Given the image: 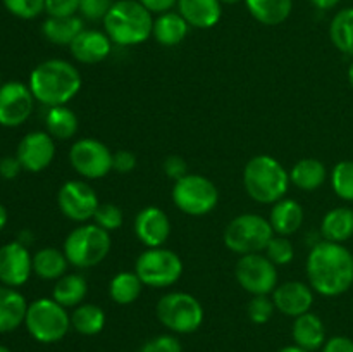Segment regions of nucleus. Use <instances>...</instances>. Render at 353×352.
<instances>
[{
    "mask_svg": "<svg viewBox=\"0 0 353 352\" xmlns=\"http://www.w3.org/2000/svg\"><path fill=\"white\" fill-rule=\"evenodd\" d=\"M33 273V257L19 240L0 247V282L7 286H21Z\"/></svg>",
    "mask_w": 353,
    "mask_h": 352,
    "instance_id": "2eb2a0df",
    "label": "nucleus"
},
{
    "mask_svg": "<svg viewBox=\"0 0 353 352\" xmlns=\"http://www.w3.org/2000/svg\"><path fill=\"white\" fill-rule=\"evenodd\" d=\"M105 313L102 307L95 304H79L71 314V326L86 337L99 335L105 326Z\"/></svg>",
    "mask_w": 353,
    "mask_h": 352,
    "instance_id": "7c9ffc66",
    "label": "nucleus"
},
{
    "mask_svg": "<svg viewBox=\"0 0 353 352\" xmlns=\"http://www.w3.org/2000/svg\"><path fill=\"white\" fill-rule=\"evenodd\" d=\"M190 24L186 23L185 17L179 12H164L159 14L157 19L154 21V35L155 40L164 47H174L179 45L188 35Z\"/></svg>",
    "mask_w": 353,
    "mask_h": 352,
    "instance_id": "a878e982",
    "label": "nucleus"
},
{
    "mask_svg": "<svg viewBox=\"0 0 353 352\" xmlns=\"http://www.w3.org/2000/svg\"><path fill=\"white\" fill-rule=\"evenodd\" d=\"M248 12L265 26L285 23L293 9V0H245Z\"/></svg>",
    "mask_w": 353,
    "mask_h": 352,
    "instance_id": "bb28decb",
    "label": "nucleus"
},
{
    "mask_svg": "<svg viewBox=\"0 0 353 352\" xmlns=\"http://www.w3.org/2000/svg\"><path fill=\"white\" fill-rule=\"evenodd\" d=\"M330 37L334 47L347 55H353V7L341 9L330 24Z\"/></svg>",
    "mask_w": 353,
    "mask_h": 352,
    "instance_id": "72a5a7b5",
    "label": "nucleus"
},
{
    "mask_svg": "<svg viewBox=\"0 0 353 352\" xmlns=\"http://www.w3.org/2000/svg\"><path fill=\"white\" fill-rule=\"evenodd\" d=\"M276 352H309V351L299 347V345H286V347L279 349V351H276Z\"/></svg>",
    "mask_w": 353,
    "mask_h": 352,
    "instance_id": "8fccbe9b",
    "label": "nucleus"
},
{
    "mask_svg": "<svg viewBox=\"0 0 353 352\" xmlns=\"http://www.w3.org/2000/svg\"><path fill=\"white\" fill-rule=\"evenodd\" d=\"M28 304L23 293L12 286H0V333H9L26 320Z\"/></svg>",
    "mask_w": 353,
    "mask_h": 352,
    "instance_id": "4be33fe9",
    "label": "nucleus"
},
{
    "mask_svg": "<svg viewBox=\"0 0 353 352\" xmlns=\"http://www.w3.org/2000/svg\"><path fill=\"white\" fill-rule=\"evenodd\" d=\"M72 57L81 64H97L109 57L112 50V40L105 31L83 30L69 45Z\"/></svg>",
    "mask_w": 353,
    "mask_h": 352,
    "instance_id": "6ab92c4d",
    "label": "nucleus"
},
{
    "mask_svg": "<svg viewBox=\"0 0 353 352\" xmlns=\"http://www.w3.org/2000/svg\"><path fill=\"white\" fill-rule=\"evenodd\" d=\"M103 30L112 43L133 47L150 38L154 31V17L138 0H116L103 17Z\"/></svg>",
    "mask_w": 353,
    "mask_h": 352,
    "instance_id": "7ed1b4c3",
    "label": "nucleus"
},
{
    "mask_svg": "<svg viewBox=\"0 0 353 352\" xmlns=\"http://www.w3.org/2000/svg\"><path fill=\"white\" fill-rule=\"evenodd\" d=\"M172 202L181 213L188 216H205L219 204V190L202 175L188 173L172 186Z\"/></svg>",
    "mask_w": 353,
    "mask_h": 352,
    "instance_id": "1a4fd4ad",
    "label": "nucleus"
},
{
    "mask_svg": "<svg viewBox=\"0 0 353 352\" xmlns=\"http://www.w3.org/2000/svg\"><path fill=\"white\" fill-rule=\"evenodd\" d=\"M309 2L312 3L314 7H317V9L330 10V9H333V7H336L341 0H309Z\"/></svg>",
    "mask_w": 353,
    "mask_h": 352,
    "instance_id": "09e8293b",
    "label": "nucleus"
},
{
    "mask_svg": "<svg viewBox=\"0 0 353 352\" xmlns=\"http://www.w3.org/2000/svg\"><path fill=\"white\" fill-rule=\"evenodd\" d=\"M48 17H71L79 12V0H45Z\"/></svg>",
    "mask_w": 353,
    "mask_h": 352,
    "instance_id": "79ce46f5",
    "label": "nucleus"
},
{
    "mask_svg": "<svg viewBox=\"0 0 353 352\" xmlns=\"http://www.w3.org/2000/svg\"><path fill=\"white\" fill-rule=\"evenodd\" d=\"M155 313L169 331L178 335H188L199 330L205 316L200 300L186 292H169L162 295Z\"/></svg>",
    "mask_w": 353,
    "mask_h": 352,
    "instance_id": "6e6552de",
    "label": "nucleus"
},
{
    "mask_svg": "<svg viewBox=\"0 0 353 352\" xmlns=\"http://www.w3.org/2000/svg\"><path fill=\"white\" fill-rule=\"evenodd\" d=\"M292 335L295 345L309 352L319 351L326 344V326H324L323 320L310 311L295 317Z\"/></svg>",
    "mask_w": 353,
    "mask_h": 352,
    "instance_id": "412c9836",
    "label": "nucleus"
},
{
    "mask_svg": "<svg viewBox=\"0 0 353 352\" xmlns=\"http://www.w3.org/2000/svg\"><path fill=\"white\" fill-rule=\"evenodd\" d=\"M69 161L79 176L100 179L112 171V152L103 141L95 138H81L69 150Z\"/></svg>",
    "mask_w": 353,
    "mask_h": 352,
    "instance_id": "f8f14e48",
    "label": "nucleus"
},
{
    "mask_svg": "<svg viewBox=\"0 0 353 352\" xmlns=\"http://www.w3.org/2000/svg\"><path fill=\"white\" fill-rule=\"evenodd\" d=\"M68 257L64 251L54 247L40 248L33 255V273L41 280H59L68 271Z\"/></svg>",
    "mask_w": 353,
    "mask_h": 352,
    "instance_id": "c756f323",
    "label": "nucleus"
},
{
    "mask_svg": "<svg viewBox=\"0 0 353 352\" xmlns=\"http://www.w3.org/2000/svg\"><path fill=\"white\" fill-rule=\"evenodd\" d=\"M114 2L116 0H79V14L88 21H103Z\"/></svg>",
    "mask_w": 353,
    "mask_h": 352,
    "instance_id": "ea45409f",
    "label": "nucleus"
},
{
    "mask_svg": "<svg viewBox=\"0 0 353 352\" xmlns=\"http://www.w3.org/2000/svg\"><path fill=\"white\" fill-rule=\"evenodd\" d=\"M321 235L324 240L343 244L353 237V209L350 207H334L321 223Z\"/></svg>",
    "mask_w": 353,
    "mask_h": 352,
    "instance_id": "b1692460",
    "label": "nucleus"
},
{
    "mask_svg": "<svg viewBox=\"0 0 353 352\" xmlns=\"http://www.w3.org/2000/svg\"><path fill=\"white\" fill-rule=\"evenodd\" d=\"M6 224H7V211H6V207L0 204V231L3 230V226H6Z\"/></svg>",
    "mask_w": 353,
    "mask_h": 352,
    "instance_id": "3c124183",
    "label": "nucleus"
},
{
    "mask_svg": "<svg viewBox=\"0 0 353 352\" xmlns=\"http://www.w3.org/2000/svg\"><path fill=\"white\" fill-rule=\"evenodd\" d=\"M331 185L340 199L353 202V161H341L331 171Z\"/></svg>",
    "mask_w": 353,
    "mask_h": 352,
    "instance_id": "f704fd0d",
    "label": "nucleus"
},
{
    "mask_svg": "<svg viewBox=\"0 0 353 352\" xmlns=\"http://www.w3.org/2000/svg\"><path fill=\"white\" fill-rule=\"evenodd\" d=\"M221 3H228V6H233V3H238L241 2V0H219Z\"/></svg>",
    "mask_w": 353,
    "mask_h": 352,
    "instance_id": "864d4df0",
    "label": "nucleus"
},
{
    "mask_svg": "<svg viewBox=\"0 0 353 352\" xmlns=\"http://www.w3.org/2000/svg\"><path fill=\"white\" fill-rule=\"evenodd\" d=\"M141 289H143V283L138 278L137 273L121 271L110 280L109 293L114 302L121 304V306H128V304H133L140 297Z\"/></svg>",
    "mask_w": 353,
    "mask_h": 352,
    "instance_id": "473e14b6",
    "label": "nucleus"
},
{
    "mask_svg": "<svg viewBox=\"0 0 353 352\" xmlns=\"http://www.w3.org/2000/svg\"><path fill=\"white\" fill-rule=\"evenodd\" d=\"M140 352H183L181 342L174 335H157L141 345Z\"/></svg>",
    "mask_w": 353,
    "mask_h": 352,
    "instance_id": "a19ab883",
    "label": "nucleus"
},
{
    "mask_svg": "<svg viewBox=\"0 0 353 352\" xmlns=\"http://www.w3.org/2000/svg\"><path fill=\"white\" fill-rule=\"evenodd\" d=\"M137 168V155L130 150H117L112 154V169L117 173H131Z\"/></svg>",
    "mask_w": 353,
    "mask_h": 352,
    "instance_id": "c03bdc74",
    "label": "nucleus"
},
{
    "mask_svg": "<svg viewBox=\"0 0 353 352\" xmlns=\"http://www.w3.org/2000/svg\"><path fill=\"white\" fill-rule=\"evenodd\" d=\"M178 9L186 23L199 30L214 28L223 16L219 0H178Z\"/></svg>",
    "mask_w": 353,
    "mask_h": 352,
    "instance_id": "aec40b11",
    "label": "nucleus"
},
{
    "mask_svg": "<svg viewBox=\"0 0 353 352\" xmlns=\"http://www.w3.org/2000/svg\"><path fill=\"white\" fill-rule=\"evenodd\" d=\"M110 240L109 231L99 224H81L74 228L64 240V254L69 264L79 269H88L100 264L109 255Z\"/></svg>",
    "mask_w": 353,
    "mask_h": 352,
    "instance_id": "39448f33",
    "label": "nucleus"
},
{
    "mask_svg": "<svg viewBox=\"0 0 353 352\" xmlns=\"http://www.w3.org/2000/svg\"><path fill=\"white\" fill-rule=\"evenodd\" d=\"M134 273L145 286L164 289L174 285L181 278L183 261L171 248L152 247L138 255Z\"/></svg>",
    "mask_w": 353,
    "mask_h": 352,
    "instance_id": "9d476101",
    "label": "nucleus"
},
{
    "mask_svg": "<svg viewBox=\"0 0 353 352\" xmlns=\"http://www.w3.org/2000/svg\"><path fill=\"white\" fill-rule=\"evenodd\" d=\"M305 268L309 285L319 295L338 297L353 285V254L343 244H314Z\"/></svg>",
    "mask_w": 353,
    "mask_h": 352,
    "instance_id": "f257e3e1",
    "label": "nucleus"
},
{
    "mask_svg": "<svg viewBox=\"0 0 353 352\" xmlns=\"http://www.w3.org/2000/svg\"><path fill=\"white\" fill-rule=\"evenodd\" d=\"M93 219H95V224L110 233L123 224V211L116 204H100Z\"/></svg>",
    "mask_w": 353,
    "mask_h": 352,
    "instance_id": "58836bf2",
    "label": "nucleus"
},
{
    "mask_svg": "<svg viewBox=\"0 0 353 352\" xmlns=\"http://www.w3.org/2000/svg\"><path fill=\"white\" fill-rule=\"evenodd\" d=\"M327 178V169L319 159L305 157L295 162V166L290 171V179L296 188L303 190V192H314V190L321 188L323 183Z\"/></svg>",
    "mask_w": 353,
    "mask_h": 352,
    "instance_id": "393cba45",
    "label": "nucleus"
},
{
    "mask_svg": "<svg viewBox=\"0 0 353 352\" xmlns=\"http://www.w3.org/2000/svg\"><path fill=\"white\" fill-rule=\"evenodd\" d=\"M274 302L268 295H254L250 302H248L247 313L252 323L264 324L271 320L272 314H274Z\"/></svg>",
    "mask_w": 353,
    "mask_h": 352,
    "instance_id": "4c0bfd02",
    "label": "nucleus"
},
{
    "mask_svg": "<svg viewBox=\"0 0 353 352\" xmlns=\"http://www.w3.org/2000/svg\"><path fill=\"white\" fill-rule=\"evenodd\" d=\"M272 302L281 314L299 317L309 313L314 304L312 286L303 282H286L272 292Z\"/></svg>",
    "mask_w": 353,
    "mask_h": 352,
    "instance_id": "a211bd4d",
    "label": "nucleus"
},
{
    "mask_svg": "<svg viewBox=\"0 0 353 352\" xmlns=\"http://www.w3.org/2000/svg\"><path fill=\"white\" fill-rule=\"evenodd\" d=\"M16 157L23 169L30 173H40L52 164L55 157L54 138L45 131H31L17 145Z\"/></svg>",
    "mask_w": 353,
    "mask_h": 352,
    "instance_id": "dca6fc26",
    "label": "nucleus"
},
{
    "mask_svg": "<svg viewBox=\"0 0 353 352\" xmlns=\"http://www.w3.org/2000/svg\"><path fill=\"white\" fill-rule=\"evenodd\" d=\"M323 352H353V340L343 335L331 337L323 345Z\"/></svg>",
    "mask_w": 353,
    "mask_h": 352,
    "instance_id": "49530a36",
    "label": "nucleus"
},
{
    "mask_svg": "<svg viewBox=\"0 0 353 352\" xmlns=\"http://www.w3.org/2000/svg\"><path fill=\"white\" fill-rule=\"evenodd\" d=\"M162 169H164L165 175L171 179H174V182H178L183 176L188 175V164H186L185 159L179 157V155H169V157H165Z\"/></svg>",
    "mask_w": 353,
    "mask_h": 352,
    "instance_id": "37998d69",
    "label": "nucleus"
},
{
    "mask_svg": "<svg viewBox=\"0 0 353 352\" xmlns=\"http://www.w3.org/2000/svg\"><path fill=\"white\" fill-rule=\"evenodd\" d=\"M0 86H2V83H0Z\"/></svg>",
    "mask_w": 353,
    "mask_h": 352,
    "instance_id": "6e6d98bb",
    "label": "nucleus"
},
{
    "mask_svg": "<svg viewBox=\"0 0 353 352\" xmlns=\"http://www.w3.org/2000/svg\"><path fill=\"white\" fill-rule=\"evenodd\" d=\"M134 235L147 248L162 247L171 235V221L161 207L148 206L134 217Z\"/></svg>",
    "mask_w": 353,
    "mask_h": 352,
    "instance_id": "f3484780",
    "label": "nucleus"
},
{
    "mask_svg": "<svg viewBox=\"0 0 353 352\" xmlns=\"http://www.w3.org/2000/svg\"><path fill=\"white\" fill-rule=\"evenodd\" d=\"M81 72L64 59L40 62L30 75V90L34 100L47 107L65 106L81 90Z\"/></svg>",
    "mask_w": 353,
    "mask_h": 352,
    "instance_id": "f03ea898",
    "label": "nucleus"
},
{
    "mask_svg": "<svg viewBox=\"0 0 353 352\" xmlns=\"http://www.w3.org/2000/svg\"><path fill=\"white\" fill-rule=\"evenodd\" d=\"M34 109V97L30 86L9 81L0 86V124L6 128L21 126Z\"/></svg>",
    "mask_w": 353,
    "mask_h": 352,
    "instance_id": "4468645a",
    "label": "nucleus"
},
{
    "mask_svg": "<svg viewBox=\"0 0 353 352\" xmlns=\"http://www.w3.org/2000/svg\"><path fill=\"white\" fill-rule=\"evenodd\" d=\"M3 6L19 19H34L45 10V0H3Z\"/></svg>",
    "mask_w": 353,
    "mask_h": 352,
    "instance_id": "e433bc0d",
    "label": "nucleus"
},
{
    "mask_svg": "<svg viewBox=\"0 0 353 352\" xmlns=\"http://www.w3.org/2000/svg\"><path fill=\"white\" fill-rule=\"evenodd\" d=\"M290 173L272 155H255L243 169V185L250 199L261 204H276L290 188Z\"/></svg>",
    "mask_w": 353,
    "mask_h": 352,
    "instance_id": "20e7f679",
    "label": "nucleus"
},
{
    "mask_svg": "<svg viewBox=\"0 0 353 352\" xmlns=\"http://www.w3.org/2000/svg\"><path fill=\"white\" fill-rule=\"evenodd\" d=\"M23 166H21L19 159L16 155H7V157L0 159V176L3 179H14L21 173Z\"/></svg>",
    "mask_w": 353,
    "mask_h": 352,
    "instance_id": "a18cd8bd",
    "label": "nucleus"
},
{
    "mask_svg": "<svg viewBox=\"0 0 353 352\" xmlns=\"http://www.w3.org/2000/svg\"><path fill=\"white\" fill-rule=\"evenodd\" d=\"M45 124H47V131L52 138L68 140V138L74 137L78 131V116L74 114V110L65 106L48 107Z\"/></svg>",
    "mask_w": 353,
    "mask_h": 352,
    "instance_id": "2f4dec72",
    "label": "nucleus"
},
{
    "mask_svg": "<svg viewBox=\"0 0 353 352\" xmlns=\"http://www.w3.org/2000/svg\"><path fill=\"white\" fill-rule=\"evenodd\" d=\"M83 28V19L79 16L71 17H47L41 24V33L50 43L71 45Z\"/></svg>",
    "mask_w": 353,
    "mask_h": 352,
    "instance_id": "cd10ccee",
    "label": "nucleus"
},
{
    "mask_svg": "<svg viewBox=\"0 0 353 352\" xmlns=\"http://www.w3.org/2000/svg\"><path fill=\"white\" fill-rule=\"evenodd\" d=\"M348 81H350V85H352V88H353V61H352L350 68H348Z\"/></svg>",
    "mask_w": 353,
    "mask_h": 352,
    "instance_id": "603ef678",
    "label": "nucleus"
},
{
    "mask_svg": "<svg viewBox=\"0 0 353 352\" xmlns=\"http://www.w3.org/2000/svg\"><path fill=\"white\" fill-rule=\"evenodd\" d=\"M86 293H88V283H86L85 276L76 275V273H69V275L65 273L54 285L52 299L57 300L61 306L68 309V307H78L85 300Z\"/></svg>",
    "mask_w": 353,
    "mask_h": 352,
    "instance_id": "c85d7f7f",
    "label": "nucleus"
},
{
    "mask_svg": "<svg viewBox=\"0 0 353 352\" xmlns=\"http://www.w3.org/2000/svg\"><path fill=\"white\" fill-rule=\"evenodd\" d=\"M31 337L40 344H55L68 335L71 328V314L54 299H37L28 304L24 320Z\"/></svg>",
    "mask_w": 353,
    "mask_h": 352,
    "instance_id": "423d86ee",
    "label": "nucleus"
},
{
    "mask_svg": "<svg viewBox=\"0 0 353 352\" xmlns=\"http://www.w3.org/2000/svg\"><path fill=\"white\" fill-rule=\"evenodd\" d=\"M272 230L276 235L290 237L296 233L303 224V209L295 199H281L272 204L271 217H269Z\"/></svg>",
    "mask_w": 353,
    "mask_h": 352,
    "instance_id": "5701e85b",
    "label": "nucleus"
},
{
    "mask_svg": "<svg viewBox=\"0 0 353 352\" xmlns=\"http://www.w3.org/2000/svg\"><path fill=\"white\" fill-rule=\"evenodd\" d=\"M234 275L241 289L252 295H269L278 286L276 264L262 252L241 255L234 266Z\"/></svg>",
    "mask_w": 353,
    "mask_h": 352,
    "instance_id": "9b49d317",
    "label": "nucleus"
},
{
    "mask_svg": "<svg viewBox=\"0 0 353 352\" xmlns=\"http://www.w3.org/2000/svg\"><path fill=\"white\" fill-rule=\"evenodd\" d=\"M143 3L152 14H164L169 12L174 6H178V0H138Z\"/></svg>",
    "mask_w": 353,
    "mask_h": 352,
    "instance_id": "de8ad7c7",
    "label": "nucleus"
},
{
    "mask_svg": "<svg viewBox=\"0 0 353 352\" xmlns=\"http://www.w3.org/2000/svg\"><path fill=\"white\" fill-rule=\"evenodd\" d=\"M0 352H10V349L6 347V345H0Z\"/></svg>",
    "mask_w": 353,
    "mask_h": 352,
    "instance_id": "5fc2aeb1",
    "label": "nucleus"
},
{
    "mask_svg": "<svg viewBox=\"0 0 353 352\" xmlns=\"http://www.w3.org/2000/svg\"><path fill=\"white\" fill-rule=\"evenodd\" d=\"M265 255L274 262L276 266H285L290 264L295 257V247L288 237H281V235H274L271 242L265 247Z\"/></svg>",
    "mask_w": 353,
    "mask_h": 352,
    "instance_id": "c9c22d12",
    "label": "nucleus"
},
{
    "mask_svg": "<svg viewBox=\"0 0 353 352\" xmlns=\"http://www.w3.org/2000/svg\"><path fill=\"white\" fill-rule=\"evenodd\" d=\"M57 202L61 213L76 223H86V221L93 219L100 206L95 190L81 179L65 182L59 188Z\"/></svg>",
    "mask_w": 353,
    "mask_h": 352,
    "instance_id": "ddd939ff",
    "label": "nucleus"
},
{
    "mask_svg": "<svg viewBox=\"0 0 353 352\" xmlns=\"http://www.w3.org/2000/svg\"><path fill=\"white\" fill-rule=\"evenodd\" d=\"M274 237L269 219L261 214L247 213L233 217L224 230V245L234 254H257L265 251Z\"/></svg>",
    "mask_w": 353,
    "mask_h": 352,
    "instance_id": "0eeeda50",
    "label": "nucleus"
}]
</instances>
